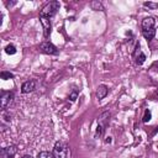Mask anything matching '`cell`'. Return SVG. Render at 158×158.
I'll return each instance as SVG.
<instances>
[{
    "mask_svg": "<svg viewBox=\"0 0 158 158\" xmlns=\"http://www.w3.org/2000/svg\"><path fill=\"white\" fill-rule=\"evenodd\" d=\"M54 158H70V149L63 142H57L53 148Z\"/></svg>",
    "mask_w": 158,
    "mask_h": 158,
    "instance_id": "obj_1",
    "label": "cell"
},
{
    "mask_svg": "<svg viewBox=\"0 0 158 158\" xmlns=\"http://www.w3.org/2000/svg\"><path fill=\"white\" fill-rule=\"evenodd\" d=\"M59 9V2L58 1H52V2H48L40 12V17H46V19H51L56 12L57 10Z\"/></svg>",
    "mask_w": 158,
    "mask_h": 158,
    "instance_id": "obj_2",
    "label": "cell"
},
{
    "mask_svg": "<svg viewBox=\"0 0 158 158\" xmlns=\"http://www.w3.org/2000/svg\"><path fill=\"white\" fill-rule=\"evenodd\" d=\"M40 49L43 53H46V54H58L59 53V51L57 49V47L53 43H51V42H43V43H41L40 44Z\"/></svg>",
    "mask_w": 158,
    "mask_h": 158,
    "instance_id": "obj_3",
    "label": "cell"
},
{
    "mask_svg": "<svg viewBox=\"0 0 158 158\" xmlns=\"http://www.w3.org/2000/svg\"><path fill=\"white\" fill-rule=\"evenodd\" d=\"M14 99V94L11 91H4L1 94V99H0V102H1V109H6L11 101Z\"/></svg>",
    "mask_w": 158,
    "mask_h": 158,
    "instance_id": "obj_4",
    "label": "cell"
},
{
    "mask_svg": "<svg viewBox=\"0 0 158 158\" xmlns=\"http://www.w3.org/2000/svg\"><path fill=\"white\" fill-rule=\"evenodd\" d=\"M17 152L16 146H7L5 148L1 149V158H12Z\"/></svg>",
    "mask_w": 158,
    "mask_h": 158,
    "instance_id": "obj_5",
    "label": "cell"
},
{
    "mask_svg": "<svg viewBox=\"0 0 158 158\" xmlns=\"http://www.w3.org/2000/svg\"><path fill=\"white\" fill-rule=\"evenodd\" d=\"M35 88H36V81L31 79V80H27V81H25V83L22 84V86H21V91H22L23 94H26V93H31V91L35 90Z\"/></svg>",
    "mask_w": 158,
    "mask_h": 158,
    "instance_id": "obj_6",
    "label": "cell"
},
{
    "mask_svg": "<svg viewBox=\"0 0 158 158\" xmlns=\"http://www.w3.org/2000/svg\"><path fill=\"white\" fill-rule=\"evenodd\" d=\"M154 23H156V21H154L153 17H146V19H143V21H142V28H143V31L154 28Z\"/></svg>",
    "mask_w": 158,
    "mask_h": 158,
    "instance_id": "obj_7",
    "label": "cell"
},
{
    "mask_svg": "<svg viewBox=\"0 0 158 158\" xmlns=\"http://www.w3.org/2000/svg\"><path fill=\"white\" fill-rule=\"evenodd\" d=\"M107 86L106 85H99L98 86V90H96V98L99 99V100H101V99H104L106 95H107Z\"/></svg>",
    "mask_w": 158,
    "mask_h": 158,
    "instance_id": "obj_8",
    "label": "cell"
},
{
    "mask_svg": "<svg viewBox=\"0 0 158 158\" xmlns=\"http://www.w3.org/2000/svg\"><path fill=\"white\" fill-rule=\"evenodd\" d=\"M41 20V23L44 28V36L47 37L48 33H49V28H51V22H49V19H46V17H40Z\"/></svg>",
    "mask_w": 158,
    "mask_h": 158,
    "instance_id": "obj_9",
    "label": "cell"
},
{
    "mask_svg": "<svg viewBox=\"0 0 158 158\" xmlns=\"http://www.w3.org/2000/svg\"><path fill=\"white\" fill-rule=\"evenodd\" d=\"M154 35H156V30H154V28L143 31V36H144V38H147V40H152V38L154 37Z\"/></svg>",
    "mask_w": 158,
    "mask_h": 158,
    "instance_id": "obj_10",
    "label": "cell"
},
{
    "mask_svg": "<svg viewBox=\"0 0 158 158\" xmlns=\"http://www.w3.org/2000/svg\"><path fill=\"white\" fill-rule=\"evenodd\" d=\"M37 158H54V156H53V153H51V152L43 151V152H40V153H38Z\"/></svg>",
    "mask_w": 158,
    "mask_h": 158,
    "instance_id": "obj_11",
    "label": "cell"
},
{
    "mask_svg": "<svg viewBox=\"0 0 158 158\" xmlns=\"http://www.w3.org/2000/svg\"><path fill=\"white\" fill-rule=\"evenodd\" d=\"M5 52H6L7 54H15V53H16V48H15L14 44H7V46L5 47Z\"/></svg>",
    "mask_w": 158,
    "mask_h": 158,
    "instance_id": "obj_12",
    "label": "cell"
},
{
    "mask_svg": "<svg viewBox=\"0 0 158 158\" xmlns=\"http://www.w3.org/2000/svg\"><path fill=\"white\" fill-rule=\"evenodd\" d=\"M144 59H146V56L141 52V53H139V57H137V58H136V63H137L138 65H141V64H143Z\"/></svg>",
    "mask_w": 158,
    "mask_h": 158,
    "instance_id": "obj_13",
    "label": "cell"
},
{
    "mask_svg": "<svg viewBox=\"0 0 158 158\" xmlns=\"http://www.w3.org/2000/svg\"><path fill=\"white\" fill-rule=\"evenodd\" d=\"M11 78H14V75L10 72H1V79L7 80V79H11Z\"/></svg>",
    "mask_w": 158,
    "mask_h": 158,
    "instance_id": "obj_14",
    "label": "cell"
},
{
    "mask_svg": "<svg viewBox=\"0 0 158 158\" xmlns=\"http://www.w3.org/2000/svg\"><path fill=\"white\" fill-rule=\"evenodd\" d=\"M91 7L94 10H102V5L99 2V1H93L91 2Z\"/></svg>",
    "mask_w": 158,
    "mask_h": 158,
    "instance_id": "obj_15",
    "label": "cell"
},
{
    "mask_svg": "<svg viewBox=\"0 0 158 158\" xmlns=\"http://www.w3.org/2000/svg\"><path fill=\"white\" fill-rule=\"evenodd\" d=\"M151 116H152L151 111L149 110H146L144 111V115H143V122H148L151 120Z\"/></svg>",
    "mask_w": 158,
    "mask_h": 158,
    "instance_id": "obj_16",
    "label": "cell"
},
{
    "mask_svg": "<svg viewBox=\"0 0 158 158\" xmlns=\"http://www.w3.org/2000/svg\"><path fill=\"white\" fill-rule=\"evenodd\" d=\"M143 5L146 7H148V9H157L158 7V4L157 2H144Z\"/></svg>",
    "mask_w": 158,
    "mask_h": 158,
    "instance_id": "obj_17",
    "label": "cell"
},
{
    "mask_svg": "<svg viewBox=\"0 0 158 158\" xmlns=\"http://www.w3.org/2000/svg\"><path fill=\"white\" fill-rule=\"evenodd\" d=\"M77 94H78V93H77V90H75V91H73V93H72V95L69 96V99H70L72 101H74V100L77 99Z\"/></svg>",
    "mask_w": 158,
    "mask_h": 158,
    "instance_id": "obj_18",
    "label": "cell"
},
{
    "mask_svg": "<svg viewBox=\"0 0 158 158\" xmlns=\"http://www.w3.org/2000/svg\"><path fill=\"white\" fill-rule=\"evenodd\" d=\"M105 142H106V143H110V142H111V137H107V138L105 139Z\"/></svg>",
    "mask_w": 158,
    "mask_h": 158,
    "instance_id": "obj_19",
    "label": "cell"
},
{
    "mask_svg": "<svg viewBox=\"0 0 158 158\" xmlns=\"http://www.w3.org/2000/svg\"><path fill=\"white\" fill-rule=\"evenodd\" d=\"M22 158H33V157H32V156H23Z\"/></svg>",
    "mask_w": 158,
    "mask_h": 158,
    "instance_id": "obj_20",
    "label": "cell"
}]
</instances>
